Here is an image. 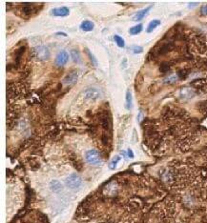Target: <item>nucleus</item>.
<instances>
[{
    "label": "nucleus",
    "mask_w": 207,
    "mask_h": 223,
    "mask_svg": "<svg viewBox=\"0 0 207 223\" xmlns=\"http://www.w3.org/2000/svg\"><path fill=\"white\" fill-rule=\"evenodd\" d=\"M69 60V54L67 52L65 51H61L60 53L57 54V56L56 57V60H54V62H56V66H64L65 64L67 63V61Z\"/></svg>",
    "instance_id": "obj_5"
},
{
    "label": "nucleus",
    "mask_w": 207,
    "mask_h": 223,
    "mask_svg": "<svg viewBox=\"0 0 207 223\" xmlns=\"http://www.w3.org/2000/svg\"><path fill=\"white\" fill-rule=\"evenodd\" d=\"M142 29H143V26H142V24H138V25H136L135 27H132V28L130 29V35H138L139 33H141Z\"/></svg>",
    "instance_id": "obj_15"
},
{
    "label": "nucleus",
    "mask_w": 207,
    "mask_h": 223,
    "mask_svg": "<svg viewBox=\"0 0 207 223\" xmlns=\"http://www.w3.org/2000/svg\"><path fill=\"white\" fill-rule=\"evenodd\" d=\"M94 27H95V25H94V23L92 22V21L85 20L81 23L80 29L83 30L84 32H91V31L94 30Z\"/></svg>",
    "instance_id": "obj_11"
},
{
    "label": "nucleus",
    "mask_w": 207,
    "mask_h": 223,
    "mask_svg": "<svg viewBox=\"0 0 207 223\" xmlns=\"http://www.w3.org/2000/svg\"><path fill=\"white\" fill-rule=\"evenodd\" d=\"M151 9H152V6H148L147 8L143 9V10L138 11V13H136V14H135V16H134L133 19H134V20H136V21L142 20V19H143V18L146 16V15L148 14V13H149V12H150Z\"/></svg>",
    "instance_id": "obj_10"
},
{
    "label": "nucleus",
    "mask_w": 207,
    "mask_h": 223,
    "mask_svg": "<svg viewBox=\"0 0 207 223\" xmlns=\"http://www.w3.org/2000/svg\"><path fill=\"white\" fill-rule=\"evenodd\" d=\"M207 83V81L205 80L204 78H197V79H195L190 83V85L192 87H197V88H202V87H204Z\"/></svg>",
    "instance_id": "obj_12"
},
{
    "label": "nucleus",
    "mask_w": 207,
    "mask_h": 223,
    "mask_svg": "<svg viewBox=\"0 0 207 223\" xmlns=\"http://www.w3.org/2000/svg\"><path fill=\"white\" fill-rule=\"evenodd\" d=\"M35 5L32 4V3H25V4L21 5V14L25 17H29L31 16L32 14H35V9L33 8Z\"/></svg>",
    "instance_id": "obj_4"
},
{
    "label": "nucleus",
    "mask_w": 207,
    "mask_h": 223,
    "mask_svg": "<svg viewBox=\"0 0 207 223\" xmlns=\"http://www.w3.org/2000/svg\"><path fill=\"white\" fill-rule=\"evenodd\" d=\"M195 96V91L192 88H183L181 90V97L182 99L187 100L192 98Z\"/></svg>",
    "instance_id": "obj_9"
},
{
    "label": "nucleus",
    "mask_w": 207,
    "mask_h": 223,
    "mask_svg": "<svg viewBox=\"0 0 207 223\" xmlns=\"http://www.w3.org/2000/svg\"><path fill=\"white\" fill-rule=\"evenodd\" d=\"M33 56L41 61H46L50 58V51L46 46H37L33 49Z\"/></svg>",
    "instance_id": "obj_2"
},
{
    "label": "nucleus",
    "mask_w": 207,
    "mask_h": 223,
    "mask_svg": "<svg viewBox=\"0 0 207 223\" xmlns=\"http://www.w3.org/2000/svg\"><path fill=\"white\" fill-rule=\"evenodd\" d=\"M85 159L89 164L96 166L102 163V157L101 155L99 154L98 151L96 150H90L85 154Z\"/></svg>",
    "instance_id": "obj_1"
},
{
    "label": "nucleus",
    "mask_w": 207,
    "mask_h": 223,
    "mask_svg": "<svg viewBox=\"0 0 207 223\" xmlns=\"http://www.w3.org/2000/svg\"><path fill=\"white\" fill-rule=\"evenodd\" d=\"M127 154H129V157H131V158L134 157V154H133V152H132V150H131V149H128Z\"/></svg>",
    "instance_id": "obj_24"
},
{
    "label": "nucleus",
    "mask_w": 207,
    "mask_h": 223,
    "mask_svg": "<svg viewBox=\"0 0 207 223\" xmlns=\"http://www.w3.org/2000/svg\"><path fill=\"white\" fill-rule=\"evenodd\" d=\"M51 189L54 192L57 193V192L62 190V185L60 184V182L56 181V180H54V181H52V183H51Z\"/></svg>",
    "instance_id": "obj_17"
},
{
    "label": "nucleus",
    "mask_w": 207,
    "mask_h": 223,
    "mask_svg": "<svg viewBox=\"0 0 207 223\" xmlns=\"http://www.w3.org/2000/svg\"><path fill=\"white\" fill-rule=\"evenodd\" d=\"M84 96L88 100H96L97 98H99L100 94L95 88H88L84 91Z\"/></svg>",
    "instance_id": "obj_7"
},
{
    "label": "nucleus",
    "mask_w": 207,
    "mask_h": 223,
    "mask_svg": "<svg viewBox=\"0 0 207 223\" xmlns=\"http://www.w3.org/2000/svg\"><path fill=\"white\" fill-rule=\"evenodd\" d=\"M81 178L79 176H77V174H72L70 175L66 179V184L69 188L73 189V190H75V189H78L81 186Z\"/></svg>",
    "instance_id": "obj_3"
},
{
    "label": "nucleus",
    "mask_w": 207,
    "mask_h": 223,
    "mask_svg": "<svg viewBox=\"0 0 207 223\" xmlns=\"http://www.w3.org/2000/svg\"><path fill=\"white\" fill-rule=\"evenodd\" d=\"M178 75H171L164 78L163 82L165 84H174L175 82H176V80H178Z\"/></svg>",
    "instance_id": "obj_16"
},
{
    "label": "nucleus",
    "mask_w": 207,
    "mask_h": 223,
    "mask_svg": "<svg viewBox=\"0 0 207 223\" xmlns=\"http://www.w3.org/2000/svg\"><path fill=\"white\" fill-rule=\"evenodd\" d=\"M202 14L203 15H207V5L203 6V7L202 8Z\"/></svg>",
    "instance_id": "obj_23"
},
{
    "label": "nucleus",
    "mask_w": 207,
    "mask_h": 223,
    "mask_svg": "<svg viewBox=\"0 0 207 223\" xmlns=\"http://www.w3.org/2000/svg\"><path fill=\"white\" fill-rule=\"evenodd\" d=\"M78 80V73L77 71H72L70 72L68 75H67L65 76V78H64L63 82L67 85H74L77 82Z\"/></svg>",
    "instance_id": "obj_6"
},
{
    "label": "nucleus",
    "mask_w": 207,
    "mask_h": 223,
    "mask_svg": "<svg viewBox=\"0 0 207 223\" xmlns=\"http://www.w3.org/2000/svg\"><path fill=\"white\" fill-rule=\"evenodd\" d=\"M160 25V20H159V19H154V20H152L150 23H149V25H148V27H147V30H146V32L147 33H152L153 31L156 29V28H157Z\"/></svg>",
    "instance_id": "obj_13"
},
{
    "label": "nucleus",
    "mask_w": 207,
    "mask_h": 223,
    "mask_svg": "<svg viewBox=\"0 0 207 223\" xmlns=\"http://www.w3.org/2000/svg\"><path fill=\"white\" fill-rule=\"evenodd\" d=\"M119 160H120V157H115L110 162V164H109V169H111V170L115 169V167H117V165Z\"/></svg>",
    "instance_id": "obj_20"
},
{
    "label": "nucleus",
    "mask_w": 207,
    "mask_h": 223,
    "mask_svg": "<svg viewBox=\"0 0 207 223\" xmlns=\"http://www.w3.org/2000/svg\"><path fill=\"white\" fill-rule=\"evenodd\" d=\"M114 40H115V42L117 43V45L119 48H124V47H125V41H124V39L121 37V36L115 35L114 36Z\"/></svg>",
    "instance_id": "obj_18"
},
{
    "label": "nucleus",
    "mask_w": 207,
    "mask_h": 223,
    "mask_svg": "<svg viewBox=\"0 0 207 223\" xmlns=\"http://www.w3.org/2000/svg\"><path fill=\"white\" fill-rule=\"evenodd\" d=\"M125 101H126V108L128 110H130L133 107V97H132V94H131L130 91L126 92Z\"/></svg>",
    "instance_id": "obj_14"
},
{
    "label": "nucleus",
    "mask_w": 207,
    "mask_h": 223,
    "mask_svg": "<svg viewBox=\"0 0 207 223\" xmlns=\"http://www.w3.org/2000/svg\"><path fill=\"white\" fill-rule=\"evenodd\" d=\"M54 16H59V17H64L69 15L70 11L67 7H60V8H56L54 9L53 12H52Z\"/></svg>",
    "instance_id": "obj_8"
},
{
    "label": "nucleus",
    "mask_w": 207,
    "mask_h": 223,
    "mask_svg": "<svg viewBox=\"0 0 207 223\" xmlns=\"http://www.w3.org/2000/svg\"><path fill=\"white\" fill-rule=\"evenodd\" d=\"M86 52H87V54H88V56H89V58H91V60H92L93 65L96 66V64H97V62H96V59L95 58V56H94L93 54H92V53H91V52H89L88 50H86Z\"/></svg>",
    "instance_id": "obj_22"
},
{
    "label": "nucleus",
    "mask_w": 207,
    "mask_h": 223,
    "mask_svg": "<svg viewBox=\"0 0 207 223\" xmlns=\"http://www.w3.org/2000/svg\"><path fill=\"white\" fill-rule=\"evenodd\" d=\"M71 54H72V57H73V59L75 60V62H79L80 61V54H79V53L77 51V50H72L71 51Z\"/></svg>",
    "instance_id": "obj_19"
},
{
    "label": "nucleus",
    "mask_w": 207,
    "mask_h": 223,
    "mask_svg": "<svg viewBox=\"0 0 207 223\" xmlns=\"http://www.w3.org/2000/svg\"><path fill=\"white\" fill-rule=\"evenodd\" d=\"M131 50H132L134 54H140L143 52V49L140 46H134V47L131 48Z\"/></svg>",
    "instance_id": "obj_21"
}]
</instances>
